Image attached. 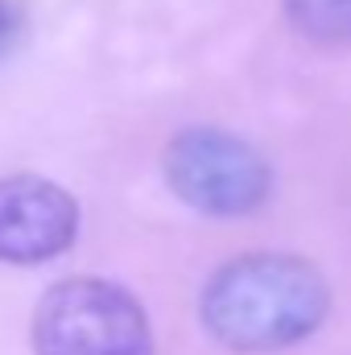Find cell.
I'll list each match as a JSON object with an SVG mask.
<instances>
[{"label":"cell","mask_w":351,"mask_h":355,"mask_svg":"<svg viewBox=\"0 0 351 355\" xmlns=\"http://www.w3.org/2000/svg\"><path fill=\"white\" fill-rule=\"evenodd\" d=\"M12 37H17V17H12V8L0 0V54L12 46Z\"/></svg>","instance_id":"6"},{"label":"cell","mask_w":351,"mask_h":355,"mask_svg":"<svg viewBox=\"0 0 351 355\" xmlns=\"http://www.w3.org/2000/svg\"><path fill=\"white\" fill-rule=\"evenodd\" d=\"M166 182L186 207L236 219L268 198L273 174L248 141L219 128H186L166 149Z\"/></svg>","instance_id":"3"},{"label":"cell","mask_w":351,"mask_h":355,"mask_svg":"<svg viewBox=\"0 0 351 355\" xmlns=\"http://www.w3.org/2000/svg\"><path fill=\"white\" fill-rule=\"evenodd\" d=\"M33 352L153 355V327L128 289L103 277H71L42 293L33 310Z\"/></svg>","instance_id":"2"},{"label":"cell","mask_w":351,"mask_h":355,"mask_svg":"<svg viewBox=\"0 0 351 355\" xmlns=\"http://www.w3.org/2000/svg\"><path fill=\"white\" fill-rule=\"evenodd\" d=\"M79 236V202L46 178H0V265H46Z\"/></svg>","instance_id":"4"},{"label":"cell","mask_w":351,"mask_h":355,"mask_svg":"<svg viewBox=\"0 0 351 355\" xmlns=\"http://www.w3.org/2000/svg\"><path fill=\"white\" fill-rule=\"evenodd\" d=\"M293 29L318 46H351V0H285Z\"/></svg>","instance_id":"5"},{"label":"cell","mask_w":351,"mask_h":355,"mask_svg":"<svg viewBox=\"0 0 351 355\" xmlns=\"http://www.w3.org/2000/svg\"><path fill=\"white\" fill-rule=\"evenodd\" d=\"M323 272L302 257L257 252L223 265L203 289L198 318L232 352H281L310 339L327 318Z\"/></svg>","instance_id":"1"}]
</instances>
